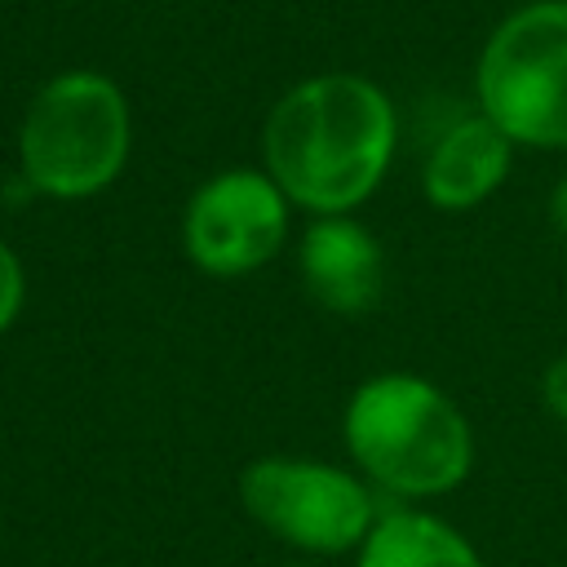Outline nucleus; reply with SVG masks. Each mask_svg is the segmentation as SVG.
<instances>
[{"mask_svg":"<svg viewBox=\"0 0 567 567\" xmlns=\"http://www.w3.org/2000/svg\"><path fill=\"white\" fill-rule=\"evenodd\" d=\"M399 120L381 84L328 71L292 84L266 115L261 155L288 204L315 217L359 208L385 177Z\"/></svg>","mask_w":567,"mask_h":567,"instance_id":"1","label":"nucleus"},{"mask_svg":"<svg viewBox=\"0 0 567 567\" xmlns=\"http://www.w3.org/2000/svg\"><path fill=\"white\" fill-rule=\"evenodd\" d=\"M354 465L394 496H443L474 465V434L461 408L416 372L368 377L346 403Z\"/></svg>","mask_w":567,"mask_h":567,"instance_id":"2","label":"nucleus"},{"mask_svg":"<svg viewBox=\"0 0 567 567\" xmlns=\"http://www.w3.org/2000/svg\"><path fill=\"white\" fill-rule=\"evenodd\" d=\"M133 146L124 89L102 71H62L35 89L18 133V159L31 190L49 199H89L106 190Z\"/></svg>","mask_w":567,"mask_h":567,"instance_id":"3","label":"nucleus"},{"mask_svg":"<svg viewBox=\"0 0 567 567\" xmlns=\"http://www.w3.org/2000/svg\"><path fill=\"white\" fill-rule=\"evenodd\" d=\"M478 111L523 146H567V0L509 13L478 53Z\"/></svg>","mask_w":567,"mask_h":567,"instance_id":"4","label":"nucleus"},{"mask_svg":"<svg viewBox=\"0 0 567 567\" xmlns=\"http://www.w3.org/2000/svg\"><path fill=\"white\" fill-rule=\"evenodd\" d=\"M239 501L266 532L310 554L359 549L377 523L372 492L354 474L301 456L252 461L239 474Z\"/></svg>","mask_w":567,"mask_h":567,"instance_id":"5","label":"nucleus"},{"mask_svg":"<svg viewBox=\"0 0 567 567\" xmlns=\"http://www.w3.org/2000/svg\"><path fill=\"white\" fill-rule=\"evenodd\" d=\"M288 235V195L266 168H230L208 177L182 213L186 257L217 279L266 266Z\"/></svg>","mask_w":567,"mask_h":567,"instance_id":"6","label":"nucleus"},{"mask_svg":"<svg viewBox=\"0 0 567 567\" xmlns=\"http://www.w3.org/2000/svg\"><path fill=\"white\" fill-rule=\"evenodd\" d=\"M297 261H301V279L310 288V297L323 310L363 315L381 297V275H385L381 244L350 213H341V217H315L306 226V235H301Z\"/></svg>","mask_w":567,"mask_h":567,"instance_id":"7","label":"nucleus"},{"mask_svg":"<svg viewBox=\"0 0 567 567\" xmlns=\"http://www.w3.org/2000/svg\"><path fill=\"white\" fill-rule=\"evenodd\" d=\"M509 159H514V142L483 111L465 115L447 133H439V142L425 155L421 168L425 199L443 213L478 208L509 177Z\"/></svg>","mask_w":567,"mask_h":567,"instance_id":"8","label":"nucleus"},{"mask_svg":"<svg viewBox=\"0 0 567 567\" xmlns=\"http://www.w3.org/2000/svg\"><path fill=\"white\" fill-rule=\"evenodd\" d=\"M359 567H483V558L443 518L421 509H385L359 545Z\"/></svg>","mask_w":567,"mask_h":567,"instance_id":"9","label":"nucleus"},{"mask_svg":"<svg viewBox=\"0 0 567 567\" xmlns=\"http://www.w3.org/2000/svg\"><path fill=\"white\" fill-rule=\"evenodd\" d=\"M22 297H27V275H22V261L18 252L0 239V332L18 319L22 310Z\"/></svg>","mask_w":567,"mask_h":567,"instance_id":"10","label":"nucleus"},{"mask_svg":"<svg viewBox=\"0 0 567 567\" xmlns=\"http://www.w3.org/2000/svg\"><path fill=\"white\" fill-rule=\"evenodd\" d=\"M540 394H545V408L567 425V354L554 359V363L545 368V377H540Z\"/></svg>","mask_w":567,"mask_h":567,"instance_id":"11","label":"nucleus"},{"mask_svg":"<svg viewBox=\"0 0 567 567\" xmlns=\"http://www.w3.org/2000/svg\"><path fill=\"white\" fill-rule=\"evenodd\" d=\"M549 217H554V226H558V235L567 239V177L554 186V195H549Z\"/></svg>","mask_w":567,"mask_h":567,"instance_id":"12","label":"nucleus"}]
</instances>
